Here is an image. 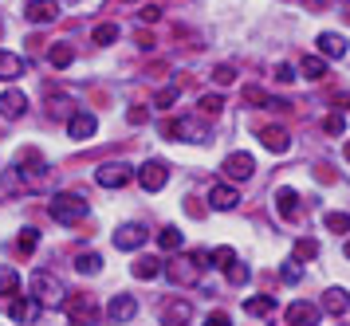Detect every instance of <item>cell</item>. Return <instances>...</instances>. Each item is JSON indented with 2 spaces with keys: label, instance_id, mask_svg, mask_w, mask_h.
<instances>
[{
  "label": "cell",
  "instance_id": "1",
  "mask_svg": "<svg viewBox=\"0 0 350 326\" xmlns=\"http://www.w3.org/2000/svg\"><path fill=\"white\" fill-rule=\"evenodd\" d=\"M48 213L64 228H71V224H79V220H87V201H83V193H55L48 201Z\"/></svg>",
  "mask_w": 350,
  "mask_h": 326
},
{
  "label": "cell",
  "instance_id": "2",
  "mask_svg": "<svg viewBox=\"0 0 350 326\" xmlns=\"http://www.w3.org/2000/svg\"><path fill=\"white\" fill-rule=\"evenodd\" d=\"M161 271L170 275V283H181V287H185V283H197L201 271H205V256H201V252H185V256H177L174 264H165Z\"/></svg>",
  "mask_w": 350,
  "mask_h": 326
},
{
  "label": "cell",
  "instance_id": "3",
  "mask_svg": "<svg viewBox=\"0 0 350 326\" xmlns=\"http://www.w3.org/2000/svg\"><path fill=\"white\" fill-rule=\"evenodd\" d=\"M64 283L55 280L51 271H36L32 275V299L40 307H64Z\"/></svg>",
  "mask_w": 350,
  "mask_h": 326
},
{
  "label": "cell",
  "instance_id": "4",
  "mask_svg": "<svg viewBox=\"0 0 350 326\" xmlns=\"http://www.w3.org/2000/svg\"><path fill=\"white\" fill-rule=\"evenodd\" d=\"M64 311L67 326H98V318H103V307L91 295H71V303H64Z\"/></svg>",
  "mask_w": 350,
  "mask_h": 326
},
{
  "label": "cell",
  "instance_id": "5",
  "mask_svg": "<svg viewBox=\"0 0 350 326\" xmlns=\"http://www.w3.org/2000/svg\"><path fill=\"white\" fill-rule=\"evenodd\" d=\"M95 181L103 189H122L134 181V165H126V161H103L95 169Z\"/></svg>",
  "mask_w": 350,
  "mask_h": 326
},
{
  "label": "cell",
  "instance_id": "6",
  "mask_svg": "<svg viewBox=\"0 0 350 326\" xmlns=\"http://www.w3.org/2000/svg\"><path fill=\"white\" fill-rule=\"evenodd\" d=\"M161 134L177 141H208V134L197 126V118H174V122H161Z\"/></svg>",
  "mask_w": 350,
  "mask_h": 326
},
{
  "label": "cell",
  "instance_id": "7",
  "mask_svg": "<svg viewBox=\"0 0 350 326\" xmlns=\"http://www.w3.org/2000/svg\"><path fill=\"white\" fill-rule=\"evenodd\" d=\"M4 311L12 314L16 323L28 326V323H36V318H40V311H44V307H40L32 295H12V299H4Z\"/></svg>",
  "mask_w": 350,
  "mask_h": 326
},
{
  "label": "cell",
  "instance_id": "8",
  "mask_svg": "<svg viewBox=\"0 0 350 326\" xmlns=\"http://www.w3.org/2000/svg\"><path fill=\"white\" fill-rule=\"evenodd\" d=\"M165 181H170V165H165V161H146L142 169H138V185H142L146 193L165 189Z\"/></svg>",
  "mask_w": 350,
  "mask_h": 326
},
{
  "label": "cell",
  "instance_id": "9",
  "mask_svg": "<svg viewBox=\"0 0 350 326\" xmlns=\"http://www.w3.org/2000/svg\"><path fill=\"white\" fill-rule=\"evenodd\" d=\"M20 177H24V185L40 189L44 181H48V165H44L32 150H24V157H20Z\"/></svg>",
  "mask_w": 350,
  "mask_h": 326
},
{
  "label": "cell",
  "instance_id": "10",
  "mask_svg": "<svg viewBox=\"0 0 350 326\" xmlns=\"http://www.w3.org/2000/svg\"><path fill=\"white\" fill-rule=\"evenodd\" d=\"M95 126H98V118L91 110H75L67 118V134H71V141H87V138H95Z\"/></svg>",
  "mask_w": 350,
  "mask_h": 326
},
{
  "label": "cell",
  "instance_id": "11",
  "mask_svg": "<svg viewBox=\"0 0 350 326\" xmlns=\"http://www.w3.org/2000/svg\"><path fill=\"white\" fill-rule=\"evenodd\" d=\"M24 110H28V98H24V91H16V87H8V91L0 94V118L16 122V118H24Z\"/></svg>",
  "mask_w": 350,
  "mask_h": 326
},
{
  "label": "cell",
  "instance_id": "12",
  "mask_svg": "<svg viewBox=\"0 0 350 326\" xmlns=\"http://www.w3.org/2000/svg\"><path fill=\"white\" fill-rule=\"evenodd\" d=\"M193 318V303L189 299H174L161 307V326H189Z\"/></svg>",
  "mask_w": 350,
  "mask_h": 326
},
{
  "label": "cell",
  "instance_id": "13",
  "mask_svg": "<svg viewBox=\"0 0 350 326\" xmlns=\"http://www.w3.org/2000/svg\"><path fill=\"white\" fill-rule=\"evenodd\" d=\"M224 173H228L232 181H248V177L256 173L252 154H244V150H240V154H228V157H224Z\"/></svg>",
  "mask_w": 350,
  "mask_h": 326
},
{
  "label": "cell",
  "instance_id": "14",
  "mask_svg": "<svg viewBox=\"0 0 350 326\" xmlns=\"http://www.w3.org/2000/svg\"><path fill=\"white\" fill-rule=\"evenodd\" d=\"M103 314H107L111 323H130V318L138 314V303H134V295H114Z\"/></svg>",
  "mask_w": 350,
  "mask_h": 326
},
{
  "label": "cell",
  "instance_id": "15",
  "mask_svg": "<svg viewBox=\"0 0 350 326\" xmlns=\"http://www.w3.org/2000/svg\"><path fill=\"white\" fill-rule=\"evenodd\" d=\"M142 244H146V224H122L114 232V248H122V252H134Z\"/></svg>",
  "mask_w": 350,
  "mask_h": 326
},
{
  "label": "cell",
  "instance_id": "16",
  "mask_svg": "<svg viewBox=\"0 0 350 326\" xmlns=\"http://www.w3.org/2000/svg\"><path fill=\"white\" fill-rule=\"evenodd\" d=\"M237 204H240V193H237L232 185H224V181H221V185L208 189V208H217V213H228V208H237Z\"/></svg>",
  "mask_w": 350,
  "mask_h": 326
},
{
  "label": "cell",
  "instance_id": "17",
  "mask_svg": "<svg viewBox=\"0 0 350 326\" xmlns=\"http://www.w3.org/2000/svg\"><path fill=\"white\" fill-rule=\"evenodd\" d=\"M260 146H264V150H271V154H287L291 134H287L284 126H264V130H260Z\"/></svg>",
  "mask_w": 350,
  "mask_h": 326
},
{
  "label": "cell",
  "instance_id": "18",
  "mask_svg": "<svg viewBox=\"0 0 350 326\" xmlns=\"http://www.w3.org/2000/svg\"><path fill=\"white\" fill-rule=\"evenodd\" d=\"M299 201L303 197L295 193V189H280V193H275V213H280L284 220H299V213H303Z\"/></svg>",
  "mask_w": 350,
  "mask_h": 326
},
{
  "label": "cell",
  "instance_id": "19",
  "mask_svg": "<svg viewBox=\"0 0 350 326\" xmlns=\"http://www.w3.org/2000/svg\"><path fill=\"white\" fill-rule=\"evenodd\" d=\"M24 16H28L32 24H51V20H59V4H55V0H28Z\"/></svg>",
  "mask_w": 350,
  "mask_h": 326
},
{
  "label": "cell",
  "instance_id": "20",
  "mask_svg": "<svg viewBox=\"0 0 350 326\" xmlns=\"http://www.w3.org/2000/svg\"><path fill=\"white\" fill-rule=\"evenodd\" d=\"M284 318H287V326H315L319 323V307H311V303H291Z\"/></svg>",
  "mask_w": 350,
  "mask_h": 326
},
{
  "label": "cell",
  "instance_id": "21",
  "mask_svg": "<svg viewBox=\"0 0 350 326\" xmlns=\"http://www.w3.org/2000/svg\"><path fill=\"white\" fill-rule=\"evenodd\" d=\"M319 55H323V59H342V55H347V40H342L338 31H323V36H319Z\"/></svg>",
  "mask_w": 350,
  "mask_h": 326
},
{
  "label": "cell",
  "instance_id": "22",
  "mask_svg": "<svg viewBox=\"0 0 350 326\" xmlns=\"http://www.w3.org/2000/svg\"><path fill=\"white\" fill-rule=\"evenodd\" d=\"M323 311H327V314H347L350 311V295L342 291V287L323 291Z\"/></svg>",
  "mask_w": 350,
  "mask_h": 326
},
{
  "label": "cell",
  "instance_id": "23",
  "mask_svg": "<svg viewBox=\"0 0 350 326\" xmlns=\"http://www.w3.org/2000/svg\"><path fill=\"white\" fill-rule=\"evenodd\" d=\"M24 75V59L12 51H0V83H16Z\"/></svg>",
  "mask_w": 350,
  "mask_h": 326
},
{
  "label": "cell",
  "instance_id": "24",
  "mask_svg": "<svg viewBox=\"0 0 350 326\" xmlns=\"http://www.w3.org/2000/svg\"><path fill=\"white\" fill-rule=\"evenodd\" d=\"M130 267H134V275H138V280H158V275H161V260H158V256H138Z\"/></svg>",
  "mask_w": 350,
  "mask_h": 326
},
{
  "label": "cell",
  "instance_id": "25",
  "mask_svg": "<svg viewBox=\"0 0 350 326\" xmlns=\"http://www.w3.org/2000/svg\"><path fill=\"white\" fill-rule=\"evenodd\" d=\"M275 311V299L271 295H260V299H244V314H252V318H268Z\"/></svg>",
  "mask_w": 350,
  "mask_h": 326
},
{
  "label": "cell",
  "instance_id": "26",
  "mask_svg": "<svg viewBox=\"0 0 350 326\" xmlns=\"http://www.w3.org/2000/svg\"><path fill=\"white\" fill-rule=\"evenodd\" d=\"M0 295L4 299L20 295V275H16V267H8V264H0Z\"/></svg>",
  "mask_w": 350,
  "mask_h": 326
},
{
  "label": "cell",
  "instance_id": "27",
  "mask_svg": "<svg viewBox=\"0 0 350 326\" xmlns=\"http://www.w3.org/2000/svg\"><path fill=\"white\" fill-rule=\"evenodd\" d=\"M48 63L51 67H71V63H75V47L71 44H51L48 47Z\"/></svg>",
  "mask_w": 350,
  "mask_h": 326
},
{
  "label": "cell",
  "instance_id": "28",
  "mask_svg": "<svg viewBox=\"0 0 350 326\" xmlns=\"http://www.w3.org/2000/svg\"><path fill=\"white\" fill-rule=\"evenodd\" d=\"M75 271H79V275H98V271H103V256L79 252V256H75Z\"/></svg>",
  "mask_w": 350,
  "mask_h": 326
},
{
  "label": "cell",
  "instance_id": "29",
  "mask_svg": "<svg viewBox=\"0 0 350 326\" xmlns=\"http://www.w3.org/2000/svg\"><path fill=\"white\" fill-rule=\"evenodd\" d=\"M181 244H185V236H181V228H174V224H165V228L158 232V248L161 252H177Z\"/></svg>",
  "mask_w": 350,
  "mask_h": 326
},
{
  "label": "cell",
  "instance_id": "30",
  "mask_svg": "<svg viewBox=\"0 0 350 326\" xmlns=\"http://www.w3.org/2000/svg\"><path fill=\"white\" fill-rule=\"evenodd\" d=\"M91 40H95L98 47H111L114 40H118V24H111V20H107V24H95V31H91Z\"/></svg>",
  "mask_w": 350,
  "mask_h": 326
},
{
  "label": "cell",
  "instance_id": "31",
  "mask_svg": "<svg viewBox=\"0 0 350 326\" xmlns=\"http://www.w3.org/2000/svg\"><path fill=\"white\" fill-rule=\"evenodd\" d=\"M299 71L307 79H323V75H327V59H323V55H307V59L299 63Z\"/></svg>",
  "mask_w": 350,
  "mask_h": 326
},
{
  "label": "cell",
  "instance_id": "32",
  "mask_svg": "<svg viewBox=\"0 0 350 326\" xmlns=\"http://www.w3.org/2000/svg\"><path fill=\"white\" fill-rule=\"evenodd\" d=\"M280 280L291 283V287H295V283L303 280V267H299V260H295V256H291V260H287V264L280 267Z\"/></svg>",
  "mask_w": 350,
  "mask_h": 326
},
{
  "label": "cell",
  "instance_id": "33",
  "mask_svg": "<svg viewBox=\"0 0 350 326\" xmlns=\"http://www.w3.org/2000/svg\"><path fill=\"white\" fill-rule=\"evenodd\" d=\"M224 275H228V283H232V287H244L252 271H248V264H228V267H224Z\"/></svg>",
  "mask_w": 350,
  "mask_h": 326
},
{
  "label": "cell",
  "instance_id": "34",
  "mask_svg": "<svg viewBox=\"0 0 350 326\" xmlns=\"http://www.w3.org/2000/svg\"><path fill=\"white\" fill-rule=\"evenodd\" d=\"M315 256H319V244L311 240V236L295 240V260H315Z\"/></svg>",
  "mask_w": 350,
  "mask_h": 326
},
{
  "label": "cell",
  "instance_id": "35",
  "mask_svg": "<svg viewBox=\"0 0 350 326\" xmlns=\"http://www.w3.org/2000/svg\"><path fill=\"white\" fill-rule=\"evenodd\" d=\"M323 224H327L331 232H350V217H347V213H327Z\"/></svg>",
  "mask_w": 350,
  "mask_h": 326
},
{
  "label": "cell",
  "instance_id": "36",
  "mask_svg": "<svg viewBox=\"0 0 350 326\" xmlns=\"http://www.w3.org/2000/svg\"><path fill=\"white\" fill-rule=\"evenodd\" d=\"M213 79H217L221 87H228V83H237V67H232V63H217V67H213Z\"/></svg>",
  "mask_w": 350,
  "mask_h": 326
},
{
  "label": "cell",
  "instance_id": "37",
  "mask_svg": "<svg viewBox=\"0 0 350 326\" xmlns=\"http://www.w3.org/2000/svg\"><path fill=\"white\" fill-rule=\"evenodd\" d=\"M197 107L205 110L208 118H217V114H221V110H224V98H221V94H205V98H201Z\"/></svg>",
  "mask_w": 350,
  "mask_h": 326
},
{
  "label": "cell",
  "instance_id": "38",
  "mask_svg": "<svg viewBox=\"0 0 350 326\" xmlns=\"http://www.w3.org/2000/svg\"><path fill=\"white\" fill-rule=\"evenodd\" d=\"M205 260H213L217 267H228V264H237V252H232V248H213Z\"/></svg>",
  "mask_w": 350,
  "mask_h": 326
},
{
  "label": "cell",
  "instance_id": "39",
  "mask_svg": "<svg viewBox=\"0 0 350 326\" xmlns=\"http://www.w3.org/2000/svg\"><path fill=\"white\" fill-rule=\"evenodd\" d=\"M36 244H40V232H36V228H24V232H20V256H32Z\"/></svg>",
  "mask_w": 350,
  "mask_h": 326
},
{
  "label": "cell",
  "instance_id": "40",
  "mask_svg": "<svg viewBox=\"0 0 350 326\" xmlns=\"http://www.w3.org/2000/svg\"><path fill=\"white\" fill-rule=\"evenodd\" d=\"M138 20H142V24H158L161 8H158V4H142V8H138Z\"/></svg>",
  "mask_w": 350,
  "mask_h": 326
},
{
  "label": "cell",
  "instance_id": "41",
  "mask_svg": "<svg viewBox=\"0 0 350 326\" xmlns=\"http://www.w3.org/2000/svg\"><path fill=\"white\" fill-rule=\"evenodd\" d=\"M154 103H158L161 110L174 107V103H177V87H165V91H158V98H154Z\"/></svg>",
  "mask_w": 350,
  "mask_h": 326
},
{
  "label": "cell",
  "instance_id": "42",
  "mask_svg": "<svg viewBox=\"0 0 350 326\" xmlns=\"http://www.w3.org/2000/svg\"><path fill=\"white\" fill-rule=\"evenodd\" d=\"M205 326H232V314H228V311H213L205 318Z\"/></svg>",
  "mask_w": 350,
  "mask_h": 326
},
{
  "label": "cell",
  "instance_id": "43",
  "mask_svg": "<svg viewBox=\"0 0 350 326\" xmlns=\"http://www.w3.org/2000/svg\"><path fill=\"white\" fill-rule=\"evenodd\" d=\"M323 126H327V134H342V130H347V118H342V114H331Z\"/></svg>",
  "mask_w": 350,
  "mask_h": 326
},
{
  "label": "cell",
  "instance_id": "44",
  "mask_svg": "<svg viewBox=\"0 0 350 326\" xmlns=\"http://www.w3.org/2000/svg\"><path fill=\"white\" fill-rule=\"evenodd\" d=\"M146 118H150V114H146V107H130V110H126V122H130V126H142Z\"/></svg>",
  "mask_w": 350,
  "mask_h": 326
},
{
  "label": "cell",
  "instance_id": "45",
  "mask_svg": "<svg viewBox=\"0 0 350 326\" xmlns=\"http://www.w3.org/2000/svg\"><path fill=\"white\" fill-rule=\"evenodd\" d=\"M275 79H280V83H291V79H295V71H291L287 63H280V67H275Z\"/></svg>",
  "mask_w": 350,
  "mask_h": 326
},
{
  "label": "cell",
  "instance_id": "46",
  "mask_svg": "<svg viewBox=\"0 0 350 326\" xmlns=\"http://www.w3.org/2000/svg\"><path fill=\"white\" fill-rule=\"evenodd\" d=\"M315 177H319V181H327V185H331V181H334V173H331V165H319V169H315Z\"/></svg>",
  "mask_w": 350,
  "mask_h": 326
},
{
  "label": "cell",
  "instance_id": "47",
  "mask_svg": "<svg viewBox=\"0 0 350 326\" xmlns=\"http://www.w3.org/2000/svg\"><path fill=\"white\" fill-rule=\"evenodd\" d=\"M342 154H347V157H350V141H347V146H342Z\"/></svg>",
  "mask_w": 350,
  "mask_h": 326
},
{
  "label": "cell",
  "instance_id": "48",
  "mask_svg": "<svg viewBox=\"0 0 350 326\" xmlns=\"http://www.w3.org/2000/svg\"><path fill=\"white\" fill-rule=\"evenodd\" d=\"M347 260H350V240H347Z\"/></svg>",
  "mask_w": 350,
  "mask_h": 326
},
{
  "label": "cell",
  "instance_id": "49",
  "mask_svg": "<svg viewBox=\"0 0 350 326\" xmlns=\"http://www.w3.org/2000/svg\"><path fill=\"white\" fill-rule=\"evenodd\" d=\"M311 4H319V0H311Z\"/></svg>",
  "mask_w": 350,
  "mask_h": 326
}]
</instances>
